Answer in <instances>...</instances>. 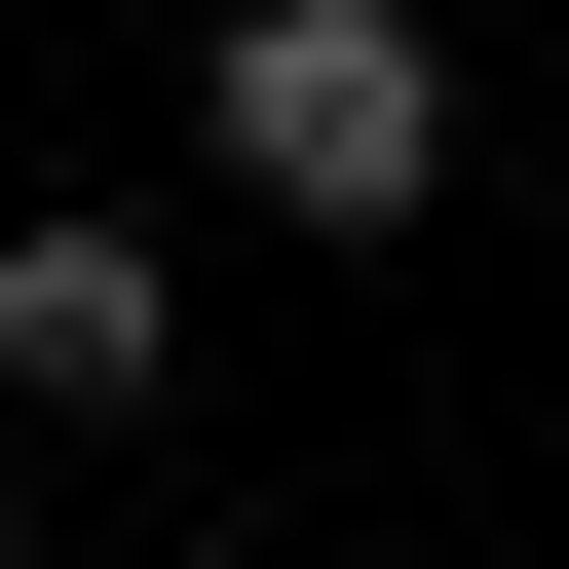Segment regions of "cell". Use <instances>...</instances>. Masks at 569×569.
Here are the masks:
<instances>
[{
	"label": "cell",
	"instance_id": "obj_1",
	"mask_svg": "<svg viewBox=\"0 0 569 569\" xmlns=\"http://www.w3.org/2000/svg\"><path fill=\"white\" fill-rule=\"evenodd\" d=\"M190 152L305 266H380V228H456V39H418V0H228V39H190Z\"/></svg>",
	"mask_w": 569,
	"mask_h": 569
},
{
	"label": "cell",
	"instance_id": "obj_2",
	"mask_svg": "<svg viewBox=\"0 0 569 569\" xmlns=\"http://www.w3.org/2000/svg\"><path fill=\"white\" fill-rule=\"evenodd\" d=\"M0 418H39V456H152V418H190V228L0 190Z\"/></svg>",
	"mask_w": 569,
	"mask_h": 569
},
{
	"label": "cell",
	"instance_id": "obj_3",
	"mask_svg": "<svg viewBox=\"0 0 569 569\" xmlns=\"http://www.w3.org/2000/svg\"><path fill=\"white\" fill-rule=\"evenodd\" d=\"M190 569H228V531H190Z\"/></svg>",
	"mask_w": 569,
	"mask_h": 569
}]
</instances>
